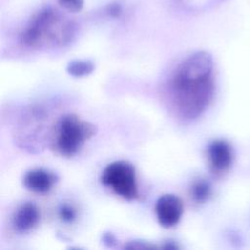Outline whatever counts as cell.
<instances>
[{
  "mask_svg": "<svg viewBox=\"0 0 250 250\" xmlns=\"http://www.w3.org/2000/svg\"><path fill=\"white\" fill-rule=\"evenodd\" d=\"M213 60L209 53L191 54L175 68L169 82V96L180 117L194 119L210 104L214 90Z\"/></svg>",
  "mask_w": 250,
  "mask_h": 250,
  "instance_id": "obj_1",
  "label": "cell"
},
{
  "mask_svg": "<svg viewBox=\"0 0 250 250\" xmlns=\"http://www.w3.org/2000/svg\"><path fill=\"white\" fill-rule=\"evenodd\" d=\"M60 17L51 10L39 13L25 28L21 42L30 48L65 45L72 36L69 23H62Z\"/></svg>",
  "mask_w": 250,
  "mask_h": 250,
  "instance_id": "obj_2",
  "label": "cell"
},
{
  "mask_svg": "<svg viewBox=\"0 0 250 250\" xmlns=\"http://www.w3.org/2000/svg\"><path fill=\"white\" fill-rule=\"evenodd\" d=\"M96 132L97 128L94 124L79 119L75 114H66L58 123L56 148L63 156H72Z\"/></svg>",
  "mask_w": 250,
  "mask_h": 250,
  "instance_id": "obj_3",
  "label": "cell"
},
{
  "mask_svg": "<svg viewBox=\"0 0 250 250\" xmlns=\"http://www.w3.org/2000/svg\"><path fill=\"white\" fill-rule=\"evenodd\" d=\"M101 181L117 195L127 200L138 197L135 168L128 161L118 160L108 164L103 171Z\"/></svg>",
  "mask_w": 250,
  "mask_h": 250,
  "instance_id": "obj_4",
  "label": "cell"
},
{
  "mask_svg": "<svg viewBox=\"0 0 250 250\" xmlns=\"http://www.w3.org/2000/svg\"><path fill=\"white\" fill-rule=\"evenodd\" d=\"M184 206L181 198L174 194H163L155 203V214L158 223L164 228L176 226L183 215Z\"/></svg>",
  "mask_w": 250,
  "mask_h": 250,
  "instance_id": "obj_5",
  "label": "cell"
},
{
  "mask_svg": "<svg viewBox=\"0 0 250 250\" xmlns=\"http://www.w3.org/2000/svg\"><path fill=\"white\" fill-rule=\"evenodd\" d=\"M207 158L210 170L214 174L227 172L232 163V149L229 144L224 140H215L208 145Z\"/></svg>",
  "mask_w": 250,
  "mask_h": 250,
  "instance_id": "obj_6",
  "label": "cell"
},
{
  "mask_svg": "<svg viewBox=\"0 0 250 250\" xmlns=\"http://www.w3.org/2000/svg\"><path fill=\"white\" fill-rule=\"evenodd\" d=\"M58 177L45 169L37 168L28 171L23 177L24 187L36 193H46L57 183Z\"/></svg>",
  "mask_w": 250,
  "mask_h": 250,
  "instance_id": "obj_7",
  "label": "cell"
},
{
  "mask_svg": "<svg viewBox=\"0 0 250 250\" xmlns=\"http://www.w3.org/2000/svg\"><path fill=\"white\" fill-rule=\"evenodd\" d=\"M39 221V211L33 202L21 204L13 217V227L19 232H26L33 229Z\"/></svg>",
  "mask_w": 250,
  "mask_h": 250,
  "instance_id": "obj_8",
  "label": "cell"
},
{
  "mask_svg": "<svg viewBox=\"0 0 250 250\" xmlns=\"http://www.w3.org/2000/svg\"><path fill=\"white\" fill-rule=\"evenodd\" d=\"M190 194L195 202L203 203L207 201L212 194L211 185L206 180H196L191 186Z\"/></svg>",
  "mask_w": 250,
  "mask_h": 250,
  "instance_id": "obj_9",
  "label": "cell"
},
{
  "mask_svg": "<svg viewBox=\"0 0 250 250\" xmlns=\"http://www.w3.org/2000/svg\"><path fill=\"white\" fill-rule=\"evenodd\" d=\"M94 68V63L89 60H75L67 64L66 71L71 76L82 77L92 73Z\"/></svg>",
  "mask_w": 250,
  "mask_h": 250,
  "instance_id": "obj_10",
  "label": "cell"
},
{
  "mask_svg": "<svg viewBox=\"0 0 250 250\" xmlns=\"http://www.w3.org/2000/svg\"><path fill=\"white\" fill-rule=\"evenodd\" d=\"M59 216L62 221L65 223H71L76 218V211L71 205L63 203L59 208Z\"/></svg>",
  "mask_w": 250,
  "mask_h": 250,
  "instance_id": "obj_11",
  "label": "cell"
},
{
  "mask_svg": "<svg viewBox=\"0 0 250 250\" xmlns=\"http://www.w3.org/2000/svg\"><path fill=\"white\" fill-rule=\"evenodd\" d=\"M61 6L68 12H79L83 8V0H59Z\"/></svg>",
  "mask_w": 250,
  "mask_h": 250,
  "instance_id": "obj_12",
  "label": "cell"
},
{
  "mask_svg": "<svg viewBox=\"0 0 250 250\" xmlns=\"http://www.w3.org/2000/svg\"><path fill=\"white\" fill-rule=\"evenodd\" d=\"M124 248H127V249H150V248H156V246L149 245L143 241H132V242H129V244L125 245Z\"/></svg>",
  "mask_w": 250,
  "mask_h": 250,
  "instance_id": "obj_13",
  "label": "cell"
},
{
  "mask_svg": "<svg viewBox=\"0 0 250 250\" xmlns=\"http://www.w3.org/2000/svg\"><path fill=\"white\" fill-rule=\"evenodd\" d=\"M103 241L105 245H107L109 247H112L116 243V239H115L114 235L112 233H109V232L104 233L103 235Z\"/></svg>",
  "mask_w": 250,
  "mask_h": 250,
  "instance_id": "obj_14",
  "label": "cell"
},
{
  "mask_svg": "<svg viewBox=\"0 0 250 250\" xmlns=\"http://www.w3.org/2000/svg\"><path fill=\"white\" fill-rule=\"evenodd\" d=\"M162 248H164V249H177L178 246L175 245L174 242H171V241H170V242H167V243L163 244Z\"/></svg>",
  "mask_w": 250,
  "mask_h": 250,
  "instance_id": "obj_15",
  "label": "cell"
}]
</instances>
